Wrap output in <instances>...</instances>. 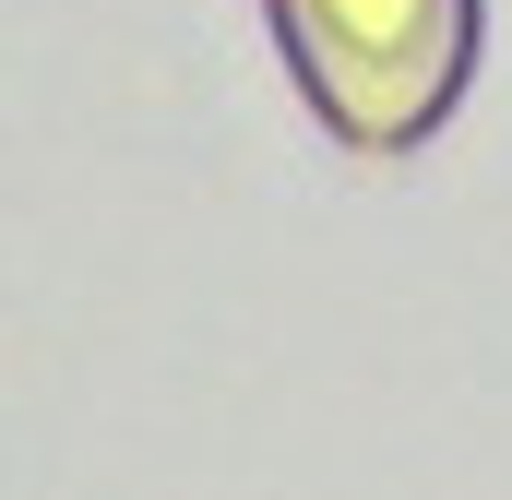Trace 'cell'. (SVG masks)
I'll list each match as a JSON object with an SVG mask.
<instances>
[{"label": "cell", "mask_w": 512, "mask_h": 500, "mask_svg": "<svg viewBox=\"0 0 512 500\" xmlns=\"http://www.w3.org/2000/svg\"><path fill=\"white\" fill-rule=\"evenodd\" d=\"M298 108L358 143V155H417L465 108L489 0H262Z\"/></svg>", "instance_id": "1"}]
</instances>
